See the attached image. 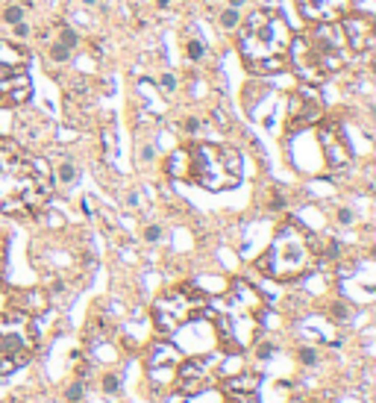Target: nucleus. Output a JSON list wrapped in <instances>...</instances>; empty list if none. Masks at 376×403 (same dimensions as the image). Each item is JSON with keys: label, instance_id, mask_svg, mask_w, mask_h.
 I'll list each match as a JSON object with an SVG mask.
<instances>
[{"label": "nucleus", "instance_id": "1", "mask_svg": "<svg viewBox=\"0 0 376 403\" xmlns=\"http://www.w3.org/2000/svg\"><path fill=\"white\" fill-rule=\"evenodd\" d=\"M53 191L50 168L24 150L18 142L0 136V212L33 215Z\"/></svg>", "mask_w": 376, "mask_h": 403}, {"label": "nucleus", "instance_id": "2", "mask_svg": "<svg viewBox=\"0 0 376 403\" xmlns=\"http://www.w3.org/2000/svg\"><path fill=\"white\" fill-rule=\"evenodd\" d=\"M294 33L279 9L262 6L238 24V56L250 74H279L291 65Z\"/></svg>", "mask_w": 376, "mask_h": 403}, {"label": "nucleus", "instance_id": "3", "mask_svg": "<svg viewBox=\"0 0 376 403\" xmlns=\"http://www.w3.org/2000/svg\"><path fill=\"white\" fill-rule=\"evenodd\" d=\"M165 171L182 183H197L209 191H226L241 183V153L229 144H191L168 156Z\"/></svg>", "mask_w": 376, "mask_h": 403}, {"label": "nucleus", "instance_id": "4", "mask_svg": "<svg viewBox=\"0 0 376 403\" xmlns=\"http://www.w3.org/2000/svg\"><path fill=\"white\" fill-rule=\"evenodd\" d=\"M206 312L215 321L218 339L223 342L226 350L241 353L256 342L258 324H262V295L244 280H235L229 292L218 297L215 303L209 300Z\"/></svg>", "mask_w": 376, "mask_h": 403}, {"label": "nucleus", "instance_id": "5", "mask_svg": "<svg viewBox=\"0 0 376 403\" xmlns=\"http://www.w3.org/2000/svg\"><path fill=\"white\" fill-rule=\"evenodd\" d=\"M315 262H317L315 236L300 221L288 218L285 224H279L270 248L256 259V268L265 277L276 280V283H291V280H300L303 274L312 271Z\"/></svg>", "mask_w": 376, "mask_h": 403}, {"label": "nucleus", "instance_id": "6", "mask_svg": "<svg viewBox=\"0 0 376 403\" xmlns=\"http://www.w3.org/2000/svg\"><path fill=\"white\" fill-rule=\"evenodd\" d=\"M291 65L309 85L323 83L326 77L347 65V50L332 24H312L300 41H291Z\"/></svg>", "mask_w": 376, "mask_h": 403}, {"label": "nucleus", "instance_id": "7", "mask_svg": "<svg viewBox=\"0 0 376 403\" xmlns=\"http://www.w3.org/2000/svg\"><path fill=\"white\" fill-rule=\"evenodd\" d=\"M38 332L24 309H6L0 312V377L15 374L21 365H27L35 353Z\"/></svg>", "mask_w": 376, "mask_h": 403}, {"label": "nucleus", "instance_id": "8", "mask_svg": "<svg viewBox=\"0 0 376 403\" xmlns=\"http://www.w3.org/2000/svg\"><path fill=\"white\" fill-rule=\"evenodd\" d=\"M206 306H209V297L206 292H200L194 285H176L171 292H165L156 303H153V321L159 332L165 335H174L176 330H182L185 324L197 321L200 315H206Z\"/></svg>", "mask_w": 376, "mask_h": 403}, {"label": "nucleus", "instance_id": "9", "mask_svg": "<svg viewBox=\"0 0 376 403\" xmlns=\"http://www.w3.org/2000/svg\"><path fill=\"white\" fill-rule=\"evenodd\" d=\"M323 118V100L317 95L315 85H300L291 95L288 103V130H300V127H312Z\"/></svg>", "mask_w": 376, "mask_h": 403}, {"label": "nucleus", "instance_id": "10", "mask_svg": "<svg viewBox=\"0 0 376 403\" xmlns=\"http://www.w3.org/2000/svg\"><path fill=\"white\" fill-rule=\"evenodd\" d=\"M212 356H194V359H179L176 365V377H174V386L179 394H200V391L209 389L212 383Z\"/></svg>", "mask_w": 376, "mask_h": 403}, {"label": "nucleus", "instance_id": "11", "mask_svg": "<svg viewBox=\"0 0 376 403\" xmlns=\"http://www.w3.org/2000/svg\"><path fill=\"white\" fill-rule=\"evenodd\" d=\"M341 30H344V41L353 53H364L373 48L376 38V21L367 12H347L341 18Z\"/></svg>", "mask_w": 376, "mask_h": 403}, {"label": "nucleus", "instance_id": "12", "mask_svg": "<svg viewBox=\"0 0 376 403\" xmlns=\"http://www.w3.org/2000/svg\"><path fill=\"white\" fill-rule=\"evenodd\" d=\"M176 365H179V353L171 344H156L150 353H147V377L150 383L159 386H171L176 377Z\"/></svg>", "mask_w": 376, "mask_h": 403}, {"label": "nucleus", "instance_id": "13", "mask_svg": "<svg viewBox=\"0 0 376 403\" xmlns=\"http://www.w3.org/2000/svg\"><path fill=\"white\" fill-rule=\"evenodd\" d=\"M297 6L309 24H338L353 12V0H297Z\"/></svg>", "mask_w": 376, "mask_h": 403}, {"label": "nucleus", "instance_id": "14", "mask_svg": "<svg viewBox=\"0 0 376 403\" xmlns=\"http://www.w3.org/2000/svg\"><path fill=\"white\" fill-rule=\"evenodd\" d=\"M27 62H30L27 48H21L18 41L0 38V83H6L18 74H27Z\"/></svg>", "mask_w": 376, "mask_h": 403}, {"label": "nucleus", "instance_id": "15", "mask_svg": "<svg viewBox=\"0 0 376 403\" xmlns=\"http://www.w3.org/2000/svg\"><path fill=\"white\" fill-rule=\"evenodd\" d=\"M320 144H323V156H326L329 168H347L350 165V147H347V142L338 136L335 127L320 130Z\"/></svg>", "mask_w": 376, "mask_h": 403}, {"label": "nucleus", "instance_id": "16", "mask_svg": "<svg viewBox=\"0 0 376 403\" xmlns=\"http://www.w3.org/2000/svg\"><path fill=\"white\" fill-rule=\"evenodd\" d=\"M33 88H30V77L27 74H18L6 83H0V109H9V106H18L24 100H30Z\"/></svg>", "mask_w": 376, "mask_h": 403}, {"label": "nucleus", "instance_id": "17", "mask_svg": "<svg viewBox=\"0 0 376 403\" xmlns=\"http://www.w3.org/2000/svg\"><path fill=\"white\" fill-rule=\"evenodd\" d=\"M223 391H258V374H235L223 379Z\"/></svg>", "mask_w": 376, "mask_h": 403}, {"label": "nucleus", "instance_id": "18", "mask_svg": "<svg viewBox=\"0 0 376 403\" xmlns=\"http://www.w3.org/2000/svg\"><path fill=\"white\" fill-rule=\"evenodd\" d=\"M218 24H221L223 30H238V24H241V9L226 6V9L221 12V18H218Z\"/></svg>", "mask_w": 376, "mask_h": 403}, {"label": "nucleus", "instance_id": "19", "mask_svg": "<svg viewBox=\"0 0 376 403\" xmlns=\"http://www.w3.org/2000/svg\"><path fill=\"white\" fill-rule=\"evenodd\" d=\"M223 403H258V391H223Z\"/></svg>", "mask_w": 376, "mask_h": 403}, {"label": "nucleus", "instance_id": "20", "mask_svg": "<svg viewBox=\"0 0 376 403\" xmlns=\"http://www.w3.org/2000/svg\"><path fill=\"white\" fill-rule=\"evenodd\" d=\"M0 21L6 27L18 24V21H24V6H18V3H12V6H6L3 12H0Z\"/></svg>", "mask_w": 376, "mask_h": 403}, {"label": "nucleus", "instance_id": "21", "mask_svg": "<svg viewBox=\"0 0 376 403\" xmlns=\"http://www.w3.org/2000/svg\"><path fill=\"white\" fill-rule=\"evenodd\" d=\"M203 53H206V48H203V41H200V38H188V41H185V56L191 62H200V59H203Z\"/></svg>", "mask_w": 376, "mask_h": 403}, {"label": "nucleus", "instance_id": "22", "mask_svg": "<svg viewBox=\"0 0 376 403\" xmlns=\"http://www.w3.org/2000/svg\"><path fill=\"white\" fill-rule=\"evenodd\" d=\"M70 53H74V50L70 48H65V44H62V41H50V59L53 62H65V59H70Z\"/></svg>", "mask_w": 376, "mask_h": 403}, {"label": "nucleus", "instance_id": "23", "mask_svg": "<svg viewBox=\"0 0 376 403\" xmlns=\"http://www.w3.org/2000/svg\"><path fill=\"white\" fill-rule=\"evenodd\" d=\"M59 41H62V44H65V48H77V44H80V36H77V30H70V27H62V30H59Z\"/></svg>", "mask_w": 376, "mask_h": 403}, {"label": "nucleus", "instance_id": "24", "mask_svg": "<svg viewBox=\"0 0 376 403\" xmlns=\"http://www.w3.org/2000/svg\"><path fill=\"white\" fill-rule=\"evenodd\" d=\"M30 36H33V27L27 24V21H18V24H12V38H15V41H27Z\"/></svg>", "mask_w": 376, "mask_h": 403}, {"label": "nucleus", "instance_id": "25", "mask_svg": "<svg viewBox=\"0 0 376 403\" xmlns=\"http://www.w3.org/2000/svg\"><path fill=\"white\" fill-rule=\"evenodd\" d=\"M65 397H68V403H82V400H85V389H82V383H74V386H68Z\"/></svg>", "mask_w": 376, "mask_h": 403}, {"label": "nucleus", "instance_id": "26", "mask_svg": "<svg viewBox=\"0 0 376 403\" xmlns=\"http://www.w3.org/2000/svg\"><path fill=\"white\" fill-rule=\"evenodd\" d=\"M59 180H62V183H74V180H77V168L70 165V162H65V165L59 168Z\"/></svg>", "mask_w": 376, "mask_h": 403}, {"label": "nucleus", "instance_id": "27", "mask_svg": "<svg viewBox=\"0 0 376 403\" xmlns=\"http://www.w3.org/2000/svg\"><path fill=\"white\" fill-rule=\"evenodd\" d=\"M141 162H144V165H147V162H153V144H147V142L141 144L138 142V165H141Z\"/></svg>", "mask_w": 376, "mask_h": 403}, {"label": "nucleus", "instance_id": "28", "mask_svg": "<svg viewBox=\"0 0 376 403\" xmlns=\"http://www.w3.org/2000/svg\"><path fill=\"white\" fill-rule=\"evenodd\" d=\"M118 386H121V377H118V374H106L103 377V391L112 394V391H118Z\"/></svg>", "mask_w": 376, "mask_h": 403}, {"label": "nucleus", "instance_id": "29", "mask_svg": "<svg viewBox=\"0 0 376 403\" xmlns=\"http://www.w3.org/2000/svg\"><path fill=\"white\" fill-rule=\"evenodd\" d=\"M159 238H162V227L159 224H150L144 230V241H159Z\"/></svg>", "mask_w": 376, "mask_h": 403}, {"label": "nucleus", "instance_id": "30", "mask_svg": "<svg viewBox=\"0 0 376 403\" xmlns=\"http://www.w3.org/2000/svg\"><path fill=\"white\" fill-rule=\"evenodd\" d=\"M159 85H162V92H168V95H171V92L176 88V77H174V74H162Z\"/></svg>", "mask_w": 376, "mask_h": 403}, {"label": "nucleus", "instance_id": "31", "mask_svg": "<svg viewBox=\"0 0 376 403\" xmlns=\"http://www.w3.org/2000/svg\"><path fill=\"white\" fill-rule=\"evenodd\" d=\"M300 362H303V365H315V362H317V353L312 350V347H303V350H300Z\"/></svg>", "mask_w": 376, "mask_h": 403}, {"label": "nucleus", "instance_id": "32", "mask_svg": "<svg viewBox=\"0 0 376 403\" xmlns=\"http://www.w3.org/2000/svg\"><path fill=\"white\" fill-rule=\"evenodd\" d=\"M338 224H344V227H350L353 224V212L344 206V209H338Z\"/></svg>", "mask_w": 376, "mask_h": 403}, {"label": "nucleus", "instance_id": "33", "mask_svg": "<svg viewBox=\"0 0 376 403\" xmlns=\"http://www.w3.org/2000/svg\"><path fill=\"white\" fill-rule=\"evenodd\" d=\"M182 130H185V132H197L200 130V121L197 118H185V121H182Z\"/></svg>", "mask_w": 376, "mask_h": 403}, {"label": "nucleus", "instance_id": "34", "mask_svg": "<svg viewBox=\"0 0 376 403\" xmlns=\"http://www.w3.org/2000/svg\"><path fill=\"white\" fill-rule=\"evenodd\" d=\"M270 353H273V347H270V344H258V359H268Z\"/></svg>", "mask_w": 376, "mask_h": 403}, {"label": "nucleus", "instance_id": "35", "mask_svg": "<svg viewBox=\"0 0 376 403\" xmlns=\"http://www.w3.org/2000/svg\"><path fill=\"white\" fill-rule=\"evenodd\" d=\"M244 3H247V0H229V6H232V9H241Z\"/></svg>", "mask_w": 376, "mask_h": 403}, {"label": "nucleus", "instance_id": "36", "mask_svg": "<svg viewBox=\"0 0 376 403\" xmlns=\"http://www.w3.org/2000/svg\"><path fill=\"white\" fill-rule=\"evenodd\" d=\"M156 6H159V9H168V6H171V0H156Z\"/></svg>", "mask_w": 376, "mask_h": 403}, {"label": "nucleus", "instance_id": "37", "mask_svg": "<svg viewBox=\"0 0 376 403\" xmlns=\"http://www.w3.org/2000/svg\"><path fill=\"white\" fill-rule=\"evenodd\" d=\"M100 0H82V6H97Z\"/></svg>", "mask_w": 376, "mask_h": 403}, {"label": "nucleus", "instance_id": "38", "mask_svg": "<svg viewBox=\"0 0 376 403\" xmlns=\"http://www.w3.org/2000/svg\"><path fill=\"white\" fill-rule=\"evenodd\" d=\"M3 256H6V248H3V244H0V262H3Z\"/></svg>", "mask_w": 376, "mask_h": 403}]
</instances>
